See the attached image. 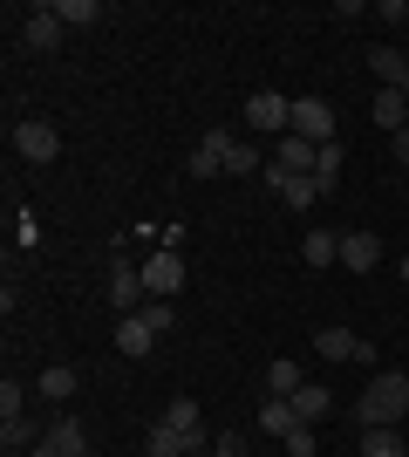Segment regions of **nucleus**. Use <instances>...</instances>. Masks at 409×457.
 <instances>
[{"mask_svg":"<svg viewBox=\"0 0 409 457\" xmlns=\"http://www.w3.org/2000/svg\"><path fill=\"white\" fill-rule=\"evenodd\" d=\"M287 403H293V417H300V423H314V430H321L328 417H341V403H334L328 389H321V382H300V389H293Z\"/></svg>","mask_w":409,"mask_h":457,"instance_id":"obj_11","label":"nucleus"},{"mask_svg":"<svg viewBox=\"0 0 409 457\" xmlns=\"http://www.w3.org/2000/svg\"><path fill=\"white\" fill-rule=\"evenodd\" d=\"M287 123H293V103H287L280 89H253V96H246V130L287 137Z\"/></svg>","mask_w":409,"mask_h":457,"instance_id":"obj_5","label":"nucleus"},{"mask_svg":"<svg viewBox=\"0 0 409 457\" xmlns=\"http://www.w3.org/2000/svg\"><path fill=\"white\" fill-rule=\"evenodd\" d=\"M48 437H55L69 457H89V430H82V417H55V423H48Z\"/></svg>","mask_w":409,"mask_h":457,"instance_id":"obj_20","label":"nucleus"},{"mask_svg":"<svg viewBox=\"0 0 409 457\" xmlns=\"http://www.w3.org/2000/svg\"><path fill=\"white\" fill-rule=\"evenodd\" d=\"M143 301H151V287H143V267L117 253V267H110V307H117V314H136Z\"/></svg>","mask_w":409,"mask_h":457,"instance_id":"obj_7","label":"nucleus"},{"mask_svg":"<svg viewBox=\"0 0 409 457\" xmlns=\"http://www.w3.org/2000/svg\"><path fill=\"white\" fill-rule=\"evenodd\" d=\"M341 267L348 273H375L382 267V239H375V232H341Z\"/></svg>","mask_w":409,"mask_h":457,"instance_id":"obj_12","label":"nucleus"},{"mask_svg":"<svg viewBox=\"0 0 409 457\" xmlns=\"http://www.w3.org/2000/svg\"><path fill=\"white\" fill-rule=\"evenodd\" d=\"M164 423H171V430H177L184 444H205V437H212V430H205V417H198V403H192V396H177L171 410H164Z\"/></svg>","mask_w":409,"mask_h":457,"instance_id":"obj_16","label":"nucleus"},{"mask_svg":"<svg viewBox=\"0 0 409 457\" xmlns=\"http://www.w3.org/2000/svg\"><path fill=\"white\" fill-rule=\"evenodd\" d=\"M55 14H61V28H96L102 0H55Z\"/></svg>","mask_w":409,"mask_h":457,"instance_id":"obj_23","label":"nucleus"},{"mask_svg":"<svg viewBox=\"0 0 409 457\" xmlns=\"http://www.w3.org/2000/svg\"><path fill=\"white\" fill-rule=\"evenodd\" d=\"M233 144H239L233 130H205L192 144V157H184V171L192 178H225V151H233Z\"/></svg>","mask_w":409,"mask_h":457,"instance_id":"obj_8","label":"nucleus"},{"mask_svg":"<svg viewBox=\"0 0 409 457\" xmlns=\"http://www.w3.org/2000/svg\"><path fill=\"white\" fill-rule=\"evenodd\" d=\"M253 423H259V430H266V437H287V430H293V423H300V417H293V403H287V396H259Z\"/></svg>","mask_w":409,"mask_h":457,"instance_id":"obj_17","label":"nucleus"},{"mask_svg":"<svg viewBox=\"0 0 409 457\" xmlns=\"http://www.w3.org/2000/svg\"><path fill=\"white\" fill-rule=\"evenodd\" d=\"M293 137H307L314 151L321 144H334V130H341V116H334V103L328 96H293V123H287Z\"/></svg>","mask_w":409,"mask_h":457,"instance_id":"obj_2","label":"nucleus"},{"mask_svg":"<svg viewBox=\"0 0 409 457\" xmlns=\"http://www.w3.org/2000/svg\"><path fill=\"white\" fill-rule=\"evenodd\" d=\"M280 444H287V457H314V451H321V437H314V423H293V430H287Z\"/></svg>","mask_w":409,"mask_h":457,"instance_id":"obj_29","label":"nucleus"},{"mask_svg":"<svg viewBox=\"0 0 409 457\" xmlns=\"http://www.w3.org/2000/svg\"><path fill=\"white\" fill-rule=\"evenodd\" d=\"M389 151H396V164L409 171V130H396V137H389Z\"/></svg>","mask_w":409,"mask_h":457,"instance_id":"obj_33","label":"nucleus"},{"mask_svg":"<svg viewBox=\"0 0 409 457\" xmlns=\"http://www.w3.org/2000/svg\"><path fill=\"white\" fill-rule=\"evenodd\" d=\"M266 178H314V144L287 130L280 144H273V164H266Z\"/></svg>","mask_w":409,"mask_h":457,"instance_id":"obj_10","label":"nucleus"},{"mask_svg":"<svg viewBox=\"0 0 409 457\" xmlns=\"http://www.w3.org/2000/svg\"><path fill=\"white\" fill-rule=\"evenodd\" d=\"M212 457H246V430H218V437H212Z\"/></svg>","mask_w":409,"mask_h":457,"instance_id":"obj_31","label":"nucleus"},{"mask_svg":"<svg viewBox=\"0 0 409 457\" xmlns=\"http://www.w3.org/2000/svg\"><path fill=\"white\" fill-rule=\"evenodd\" d=\"M14 417H28V389L7 376V382H0V423H14Z\"/></svg>","mask_w":409,"mask_h":457,"instance_id":"obj_27","label":"nucleus"},{"mask_svg":"<svg viewBox=\"0 0 409 457\" xmlns=\"http://www.w3.org/2000/svg\"><path fill=\"white\" fill-rule=\"evenodd\" d=\"M225 178H259V144H246V137H239L233 151H225Z\"/></svg>","mask_w":409,"mask_h":457,"instance_id":"obj_24","label":"nucleus"},{"mask_svg":"<svg viewBox=\"0 0 409 457\" xmlns=\"http://www.w3.org/2000/svg\"><path fill=\"white\" fill-rule=\"evenodd\" d=\"M143 287H151V301H177V294H184V253L157 246L151 260H143Z\"/></svg>","mask_w":409,"mask_h":457,"instance_id":"obj_4","label":"nucleus"},{"mask_svg":"<svg viewBox=\"0 0 409 457\" xmlns=\"http://www.w3.org/2000/svg\"><path fill=\"white\" fill-rule=\"evenodd\" d=\"M117 348H123V355H151V348H157V328L143 321V314H117Z\"/></svg>","mask_w":409,"mask_h":457,"instance_id":"obj_14","label":"nucleus"},{"mask_svg":"<svg viewBox=\"0 0 409 457\" xmlns=\"http://www.w3.org/2000/svg\"><path fill=\"white\" fill-rule=\"evenodd\" d=\"M314 355H321V362H375V342H362L348 328H321V335H314Z\"/></svg>","mask_w":409,"mask_h":457,"instance_id":"obj_9","label":"nucleus"},{"mask_svg":"<svg viewBox=\"0 0 409 457\" xmlns=\"http://www.w3.org/2000/svg\"><path fill=\"white\" fill-rule=\"evenodd\" d=\"M300 260H307V267H341V232L314 226L307 239H300Z\"/></svg>","mask_w":409,"mask_h":457,"instance_id":"obj_15","label":"nucleus"},{"mask_svg":"<svg viewBox=\"0 0 409 457\" xmlns=\"http://www.w3.org/2000/svg\"><path fill=\"white\" fill-rule=\"evenodd\" d=\"M266 185L280 191V198H287V212H307L314 198H321V191H328V185H321V178H266Z\"/></svg>","mask_w":409,"mask_h":457,"instance_id":"obj_19","label":"nucleus"},{"mask_svg":"<svg viewBox=\"0 0 409 457\" xmlns=\"http://www.w3.org/2000/svg\"><path fill=\"white\" fill-rule=\"evenodd\" d=\"M369 116H375V130H409V96H396V89H375V103H369Z\"/></svg>","mask_w":409,"mask_h":457,"instance_id":"obj_13","label":"nucleus"},{"mask_svg":"<svg viewBox=\"0 0 409 457\" xmlns=\"http://www.w3.org/2000/svg\"><path fill=\"white\" fill-rule=\"evenodd\" d=\"M396 273H403V287H409V253H403V260H396Z\"/></svg>","mask_w":409,"mask_h":457,"instance_id":"obj_35","label":"nucleus"},{"mask_svg":"<svg viewBox=\"0 0 409 457\" xmlns=\"http://www.w3.org/2000/svg\"><path fill=\"white\" fill-rule=\"evenodd\" d=\"M28 457H69V451H61L55 437H41V444H35V451H28Z\"/></svg>","mask_w":409,"mask_h":457,"instance_id":"obj_34","label":"nucleus"},{"mask_svg":"<svg viewBox=\"0 0 409 457\" xmlns=\"http://www.w3.org/2000/svg\"><path fill=\"white\" fill-rule=\"evenodd\" d=\"M14 157L20 164H55L61 157V130L48 123V116H20L14 123Z\"/></svg>","mask_w":409,"mask_h":457,"instance_id":"obj_3","label":"nucleus"},{"mask_svg":"<svg viewBox=\"0 0 409 457\" xmlns=\"http://www.w3.org/2000/svg\"><path fill=\"white\" fill-rule=\"evenodd\" d=\"M61 35H69V28H61L55 0H41V7H28V14H20V41H28L35 55H55V48H61Z\"/></svg>","mask_w":409,"mask_h":457,"instance_id":"obj_6","label":"nucleus"},{"mask_svg":"<svg viewBox=\"0 0 409 457\" xmlns=\"http://www.w3.org/2000/svg\"><path fill=\"white\" fill-rule=\"evenodd\" d=\"M348 417H355V430H403V417H409V376H403V369H375L369 389H362V403H355Z\"/></svg>","mask_w":409,"mask_h":457,"instance_id":"obj_1","label":"nucleus"},{"mask_svg":"<svg viewBox=\"0 0 409 457\" xmlns=\"http://www.w3.org/2000/svg\"><path fill=\"white\" fill-rule=\"evenodd\" d=\"M143 457H184V437H177L171 423H157V430H151V444H143Z\"/></svg>","mask_w":409,"mask_h":457,"instance_id":"obj_26","label":"nucleus"},{"mask_svg":"<svg viewBox=\"0 0 409 457\" xmlns=\"http://www.w3.org/2000/svg\"><path fill=\"white\" fill-rule=\"evenodd\" d=\"M341 137H334V144H321V151H314V178H321V185H334V178H341Z\"/></svg>","mask_w":409,"mask_h":457,"instance_id":"obj_25","label":"nucleus"},{"mask_svg":"<svg viewBox=\"0 0 409 457\" xmlns=\"http://www.w3.org/2000/svg\"><path fill=\"white\" fill-rule=\"evenodd\" d=\"M300 362H293V355H280V362H266V396H293V389H300Z\"/></svg>","mask_w":409,"mask_h":457,"instance_id":"obj_21","label":"nucleus"},{"mask_svg":"<svg viewBox=\"0 0 409 457\" xmlns=\"http://www.w3.org/2000/svg\"><path fill=\"white\" fill-rule=\"evenodd\" d=\"M362 457H409L403 430H362Z\"/></svg>","mask_w":409,"mask_h":457,"instance_id":"obj_22","label":"nucleus"},{"mask_svg":"<svg viewBox=\"0 0 409 457\" xmlns=\"http://www.w3.org/2000/svg\"><path fill=\"white\" fill-rule=\"evenodd\" d=\"M136 314H143V321H151L157 335H171V328H177V301H143Z\"/></svg>","mask_w":409,"mask_h":457,"instance_id":"obj_28","label":"nucleus"},{"mask_svg":"<svg viewBox=\"0 0 409 457\" xmlns=\"http://www.w3.org/2000/svg\"><path fill=\"white\" fill-rule=\"evenodd\" d=\"M14 246H41V226H35V212H28V205L14 212Z\"/></svg>","mask_w":409,"mask_h":457,"instance_id":"obj_30","label":"nucleus"},{"mask_svg":"<svg viewBox=\"0 0 409 457\" xmlns=\"http://www.w3.org/2000/svg\"><path fill=\"white\" fill-rule=\"evenodd\" d=\"M35 389H41L48 403H69V396L82 389V376H76V362H55V369H41V382H35Z\"/></svg>","mask_w":409,"mask_h":457,"instance_id":"obj_18","label":"nucleus"},{"mask_svg":"<svg viewBox=\"0 0 409 457\" xmlns=\"http://www.w3.org/2000/svg\"><path fill=\"white\" fill-rule=\"evenodd\" d=\"M375 14L382 21H409V0H375Z\"/></svg>","mask_w":409,"mask_h":457,"instance_id":"obj_32","label":"nucleus"}]
</instances>
